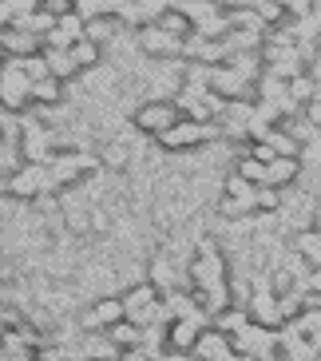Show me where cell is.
Segmentation results:
<instances>
[{"label":"cell","mask_w":321,"mask_h":361,"mask_svg":"<svg viewBox=\"0 0 321 361\" xmlns=\"http://www.w3.org/2000/svg\"><path fill=\"white\" fill-rule=\"evenodd\" d=\"M20 72L32 80V84H40V80H48V64H44V56H32V60H20Z\"/></svg>","instance_id":"d4e9b609"},{"label":"cell","mask_w":321,"mask_h":361,"mask_svg":"<svg viewBox=\"0 0 321 361\" xmlns=\"http://www.w3.org/2000/svg\"><path fill=\"white\" fill-rule=\"evenodd\" d=\"M310 231H313V234H317V238H321V214H317V219H313V226H310Z\"/></svg>","instance_id":"4dcf8cb0"},{"label":"cell","mask_w":321,"mask_h":361,"mask_svg":"<svg viewBox=\"0 0 321 361\" xmlns=\"http://www.w3.org/2000/svg\"><path fill=\"white\" fill-rule=\"evenodd\" d=\"M155 361H194V357H182V353H159Z\"/></svg>","instance_id":"f546056e"},{"label":"cell","mask_w":321,"mask_h":361,"mask_svg":"<svg viewBox=\"0 0 321 361\" xmlns=\"http://www.w3.org/2000/svg\"><path fill=\"white\" fill-rule=\"evenodd\" d=\"M206 326H210V322H206L203 314H199V318L167 322V326H163V353H182V357H191Z\"/></svg>","instance_id":"5b68a950"},{"label":"cell","mask_w":321,"mask_h":361,"mask_svg":"<svg viewBox=\"0 0 321 361\" xmlns=\"http://www.w3.org/2000/svg\"><path fill=\"white\" fill-rule=\"evenodd\" d=\"M16 24V0H0V32H8Z\"/></svg>","instance_id":"4316f807"},{"label":"cell","mask_w":321,"mask_h":361,"mask_svg":"<svg viewBox=\"0 0 321 361\" xmlns=\"http://www.w3.org/2000/svg\"><path fill=\"white\" fill-rule=\"evenodd\" d=\"M246 326H250V314L242 306H226L210 318V329H218V334H226V338H238Z\"/></svg>","instance_id":"5bb4252c"},{"label":"cell","mask_w":321,"mask_h":361,"mask_svg":"<svg viewBox=\"0 0 321 361\" xmlns=\"http://www.w3.org/2000/svg\"><path fill=\"white\" fill-rule=\"evenodd\" d=\"M84 361H92V357H84Z\"/></svg>","instance_id":"d6a6232c"},{"label":"cell","mask_w":321,"mask_h":361,"mask_svg":"<svg viewBox=\"0 0 321 361\" xmlns=\"http://www.w3.org/2000/svg\"><path fill=\"white\" fill-rule=\"evenodd\" d=\"M40 56H44V64H48V75H52V80H60V84H72L75 75H80L68 52H40Z\"/></svg>","instance_id":"ffe728a7"},{"label":"cell","mask_w":321,"mask_h":361,"mask_svg":"<svg viewBox=\"0 0 321 361\" xmlns=\"http://www.w3.org/2000/svg\"><path fill=\"white\" fill-rule=\"evenodd\" d=\"M0 143H4V128H0Z\"/></svg>","instance_id":"1f68e13d"},{"label":"cell","mask_w":321,"mask_h":361,"mask_svg":"<svg viewBox=\"0 0 321 361\" xmlns=\"http://www.w3.org/2000/svg\"><path fill=\"white\" fill-rule=\"evenodd\" d=\"M0 48H4V60H12V64L40 56V40H36V36H28V32H20V28L0 32Z\"/></svg>","instance_id":"ba28073f"},{"label":"cell","mask_w":321,"mask_h":361,"mask_svg":"<svg viewBox=\"0 0 321 361\" xmlns=\"http://www.w3.org/2000/svg\"><path fill=\"white\" fill-rule=\"evenodd\" d=\"M294 255L306 262V270H321V238L313 231H301L294 238Z\"/></svg>","instance_id":"ac0fdd59"},{"label":"cell","mask_w":321,"mask_h":361,"mask_svg":"<svg viewBox=\"0 0 321 361\" xmlns=\"http://www.w3.org/2000/svg\"><path fill=\"white\" fill-rule=\"evenodd\" d=\"M24 322H28V314H24L20 306H12V302L8 306H0V329H20Z\"/></svg>","instance_id":"cb8c5ba5"},{"label":"cell","mask_w":321,"mask_h":361,"mask_svg":"<svg viewBox=\"0 0 321 361\" xmlns=\"http://www.w3.org/2000/svg\"><path fill=\"white\" fill-rule=\"evenodd\" d=\"M56 32L64 36L68 44L84 40V20H80V16H75V12H68V16H60V20H56Z\"/></svg>","instance_id":"603a6c76"},{"label":"cell","mask_w":321,"mask_h":361,"mask_svg":"<svg viewBox=\"0 0 321 361\" xmlns=\"http://www.w3.org/2000/svg\"><path fill=\"white\" fill-rule=\"evenodd\" d=\"M0 107L8 116H28L32 111V80L20 72V64H0Z\"/></svg>","instance_id":"6da1fadb"},{"label":"cell","mask_w":321,"mask_h":361,"mask_svg":"<svg viewBox=\"0 0 321 361\" xmlns=\"http://www.w3.org/2000/svg\"><path fill=\"white\" fill-rule=\"evenodd\" d=\"M254 207H258V214L282 211V191H274V187H258V191H254Z\"/></svg>","instance_id":"7402d4cb"},{"label":"cell","mask_w":321,"mask_h":361,"mask_svg":"<svg viewBox=\"0 0 321 361\" xmlns=\"http://www.w3.org/2000/svg\"><path fill=\"white\" fill-rule=\"evenodd\" d=\"M179 119H182V111H179V104H175V99H147V104L135 107L131 123H135V131H143V135H151V139H159V135H167Z\"/></svg>","instance_id":"7a4b0ae2"},{"label":"cell","mask_w":321,"mask_h":361,"mask_svg":"<svg viewBox=\"0 0 321 361\" xmlns=\"http://www.w3.org/2000/svg\"><path fill=\"white\" fill-rule=\"evenodd\" d=\"M40 8L60 20V16H68V12H75V0H40Z\"/></svg>","instance_id":"484cf974"},{"label":"cell","mask_w":321,"mask_h":361,"mask_svg":"<svg viewBox=\"0 0 321 361\" xmlns=\"http://www.w3.org/2000/svg\"><path fill=\"white\" fill-rule=\"evenodd\" d=\"M301 119H306L310 128H317V131H321V96L313 99V104H306V107H301Z\"/></svg>","instance_id":"83f0119b"},{"label":"cell","mask_w":321,"mask_h":361,"mask_svg":"<svg viewBox=\"0 0 321 361\" xmlns=\"http://www.w3.org/2000/svg\"><path fill=\"white\" fill-rule=\"evenodd\" d=\"M298 179H301V159H274V163H266V187H274V191H286V187H294Z\"/></svg>","instance_id":"7c38bea8"},{"label":"cell","mask_w":321,"mask_h":361,"mask_svg":"<svg viewBox=\"0 0 321 361\" xmlns=\"http://www.w3.org/2000/svg\"><path fill=\"white\" fill-rule=\"evenodd\" d=\"M226 353H234V350H230V338H226V334H218V329L206 326L191 357H194V361H222Z\"/></svg>","instance_id":"8fae6325"},{"label":"cell","mask_w":321,"mask_h":361,"mask_svg":"<svg viewBox=\"0 0 321 361\" xmlns=\"http://www.w3.org/2000/svg\"><path fill=\"white\" fill-rule=\"evenodd\" d=\"M306 290L321 298V270H310V282H306Z\"/></svg>","instance_id":"f1b7e54d"},{"label":"cell","mask_w":321,"mask_h":361,"mask_svg":"<svg viewBox=\"0 0 321 361\" xmlns=\"http://www.w3.org/2000/svg\"><path fill=\"white\" fill-rule=\"evenodd\" d=\"M218 214L222 219H230V223H242V219H254L258 214V207H254V195L250 199H218Z\"/></svg>","instance_id":"44dd1931"},{"label":"cell","mask_w":321,"mask_h":361,"mask_svg":"<svg viewBox=\"0 0 321 361\" xmlns=\"http://www.w3.org/2000/svg\"><path fill=\"white\" fill-rule=\"evenodd\" d=\"M4 191H8V199H16V202H36L40 195H52V183H48V167H32V163H20V167L12 171L8 179H4Z\"/></svg>","instance_id":"277c9868"},{"label":"cell","mask_w":321,"mask_h":361,"mask_svg":"<svg viewBox=\"0 0 321 361\" xmlns=\"http://www.w3.org/2000/svg\"><path fill=\"white\" fill-rule=\"evenodd\" d=\"M119 322H127L123 318V302H119V294L96 298V302L80 314V329H84V334H107V329L119 326Z\"/></svg>","instance_id":"8992f818"},{"label":"cell","mask_w":321,"mask_h":361,"mask_svg":"<svg viewBox=\"0 0 321 361\" xmlns=\"http://www.w3.org/2000/svg\"><path fill=\"white\" fill-rule=\"evenodd\" d=\"M286 96H289V104L301 111L306 104H313V99H317V75L301 72V75H294V80H286Z\"/></svg>","instance_id":"4fadbf2b"},{"label":"cell","mask_w":321,"mask_h":361,"mask_svg":"<svg viewBox=\"0 0 321 361\" xmlns=\"http://www.w3.org/2000/svg\"><path fill=\"white\" fill-rule=\"evenodd\" d=\"M123 32V20L115 16V4H111V12H103V16H96V20H87L84 24V40H92V44H111L115 36Z\"/></svg>","instance_id":"30bf717a"},{"label":"cell","mask_w":321,"mask_h":361,"mask_svg":"<svg viewBox=\"0 0 321 361\" xmlns=\"http://www.w3.org/2000/svg\"><path fill=\"white\" fill-rule=\"evenodd\" d=\"M111 345H115L119 353H135V350H143V329L139 326H131V322H119V326H111L103 334Z\"/></svg>","instance_id":"9a60e30c"},{"label":"cell","mask_w":321,"mask_h":361,"mask_svg":"<svg viewBox=\"0 0 321 361\" xmlns=\"http://www.w3.org/2000/svg\"><path fill=\"white\" fill-rule=\"evenodd\" d=\"M68 56H72L75 72L84 75V72H92V68H99V60H103V48H99V44H92V40H75L72 48H68Z\"/></svg>","instance_id":"e0dca14e"},{"label":"cell","mask_w":321,"mask_h":361,"mask_svg":"<svg viewBox=\"0 0 321 361\" xmlns=\"http://www.w3.org/2000/svg\"><path fill=\"white\" fill-rule=\"evenodd\" d=\"M135 40H139V52L151 56V60H182V40L167 36L159 24H143Z\"/></svg>","instance_id":"52a82bcc"},{"label":"cell","mask_w":321,"mask_h":361,"mask_svg":"<svg viewBox=\"0 0 321 361\" xmlns=\"http://www.w3.org/2000/svg\"><path fill=\"white\" fill-rule=\"evenodd\" d=\"M127 159H131V151H127V143H119V139H107L103 147H99V155H96L99 171H123Z\"/></svg>","instance_id":"d6986e66"},{"label":"cell","mask_w":321,"mask_h":361,"mask_svg":"<svg viewBox=\"0 0 321 361\" xmlns=\"http://www.w3.org/2000/svg\"><path fill=\"white\" fill-rule=\"evenodd\" d=\"M210 139H218V128H210V123H194V119H179L167 135H159L155 143H159L163 151H171V155H182V151H199L206 147Z\"/></svg>","instance_id":"3957f363"},{"label":"cell","mask_w":321,"mask_h":361,"mask_svg":"<svg viewBox=\"0 0 321 361\" xmlns=\"http://www.w3.org/2000/svg\"><path fill=\"white\" fill-rule=\"evenodd\" d=\"M64 96H68V84H60L52 75L32 84V107H64Z\"/></svg>","instance_id":"2e32d148"},{"label":"cell","mask_w":321,"mask_h":361,"mask_svg":"<svg viewBox=\"0 0 321 361\" xmlns=\"http://www.w3.org/2000/svg\"><path fill=\"white\" fill-rule=\"evenodd\" d=\"M155 24H159V28H163L167 36H175V40H182V44H187V40L194 36V24H191V16H187V12L179 8V4H163V12L155 16Z\"/></svg>","instance_id":"9c48e42d"}]
</instances>
